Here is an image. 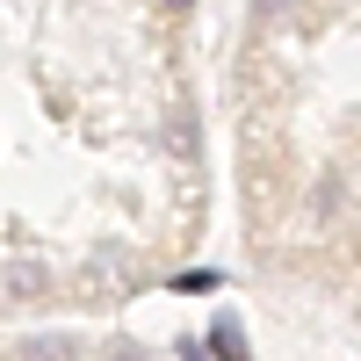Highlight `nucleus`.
Returning <instances> with one entry per match:
<instances>
[{
  "mask_svg": "<svg viewBox=\"0 0 361 361\" xmlns=\"http://www.w3.org/2000/svg\"><path fill=\"white\" fill-rule=\"evenodd\" d=\"M166 8H188V0H166Z\"/></svg>",
  "mask_w": 361,
  "mask_h": 361,
  "instance_id": "39448f33",
  "label": "nucleus"
},
{
  "mask_svg": "<svg viewBox=\"0 0 361 361\" xmlns=\"http://www.w3.org/2000/svg\"><path fill=\"white\" fill-rule=\"evenodd\" d=\"M109 361H145V347H130V340H116V347H109Z\"/></svg>",
  "mask_w": 361,
  "mask_h": 361,
  "instance_id": "20e7f679",
  "label": "nucleus"
},
{
  "mask_svg": "<svg viewBox=\"0 0 361 361\" xmlns=\"http://www.w3.org/2000/svg\"><path fill=\"white\" fill-rule=\"evenodd\" d=\"M209 354H217V361H253L246 333H238V318H217V325H209Z\"/></svg>",
  "mask_w": 361,
  "mask_h": 361,
  "instance_id": "f257e3e1",
  "label": "nucleus"
},
{
  "mask_svg": "<svg viewBox=\"0 0 361 361\" xmlns=\"http://www.w3.org/2000/svg\"><path fill=\"white\" fill-rule=\"evenodd\" d=\"M22 361H80V340H22Z\"/></svg>",
  "mask_w": 361,
  "mask_h": 361,
  "instance_id": "f03ea898",
  "label": "nucleus"
},
{
  "mask_svg": "<svg viewBox=\"0 0 361 361\" xmlns=\"http://www.w3.org/2000/svg\"><path fill=\"white\" fill-rule=\"evenodd\" d=\"M173 289H180V296H202V289H217V267H188V275H180Z\"/></svg>",
  "mask_w": 361,
  "mask_h": 361,
  "instance_id": "7ed1b4c3",
  "label": "nucleus"
}]
</instances>
